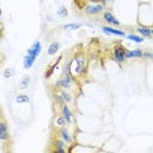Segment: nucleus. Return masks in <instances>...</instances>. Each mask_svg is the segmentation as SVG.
Returning a JSON list of instances; mask_svg holds the SVG:
<instances>
[{
  "instance_id": "f257e3e1",
  "label": "nucleus",
  "mask_w": 153,
  "mask_h": 153,
  "mask_svg": "<svg viewBox=\"0 0 153 153\" xmlns=\"http://www.w3.org/2000/svg\"><path fill=\"white\" fill-rule=\"evenodd\" d=\"M80 50L74 51V54L71 55L72 58V65H74V69H72V75L75 76L77 80H82L88 76V56H86V51L82 50V47L79 46Z\"/></svg>"
},
{
  "instance_id": "f03ea898",
  "label": "nucleus",
  "mask_w": 153,
  "mask_h": 153,
  "mask_svg": "<svg viewBox=\"0 0 153 153\" xmlns=\"http://www.w3.org/2000/svg\"><path fill=\"white\" fill-rule=\"evenodd\" d=\"M54 88L56 89H67L72 90V92L81 94V85H80V80H77L74 75H67L63 74V76H60L56 82L54 84Z\"/></svg>"
},
{
  "instance_id": "7ed1b4c3",
  "label": "nucleus",
  "mask_w": 153,
  "mask_h": 153,
  "mask_svg": "<svg viewBox=\"0 0 153 153\" xmlns=\"http://www.w3.org/2000/svg\"><path fill=\"white\" fill-rule=\"evenodd\" d=\"M81 11L88 16H98L105 11V7L101 4L100 1H85Z\"/></svg>"
},
{
  "instance_id": "20e7f679",
  "label": "nucleus",
  "mask_w": 153,
  "mask_h": 153,
  "mask_svg": "<svg viewBox=\"0 0 153 153\" xmlns=\"http://www.w3.org/2000/svg\"><path fill=\"white\" fill-rule=\"evenodd\" d=\"M113 56H114V60L117 62L119 65H122L124 63V62L127 60L126 59V50L127 48L123 46L120 42H117L115 45H114V47H113Z\"/></svg>"
},
{
  "instance_id": "39448f33",
  "label": "nucleus",
  "mask_w": 153,
  "mask_h": 153,
  "mask_svg": "<svg viewBox=\"0 0 153 153\" xmlns=\"http://www.w3.org/2000/svg\"><path fill=\"white\" fill-rule=\"evenodd\" d=\"M0 141L4 144H11L12 137H11V132L8 128V123H7L4 117H0Z\"/></svg>"
},
{
  "instance_id": "423d86ee",
  "label": "nucleus",
  "mask_w": 153,
  "mask_h": 153,
  "mask_svg": "<svg viewBox=\"0 0 153 153\" xmlns=\"http://www.w3.org/2000/svg\"><path fill=\"white\" fill-rule=\"evenodd\" d=\"M56 135L60 139H63V140L67 143L68 145H75V135L72 134V131L69 130L67 127H63V128H59L56 130Z\"/></svg>"
},
{
  "instance_id": "0eeeda50",
  "label": "nucleus",
  "mask_w": 153,
  "mask_h": 153,
  "mask_svg": "<svg viewBox=\"0 0 153 153\" xmlns=\"http://www.w3.org/2000/svg\"><path fill=\"white\" fill-rule=\"evenodd\" d=\"M55 89H56V88H55ZM56 90H58L59 94H60L63 102L67 103V105H72V103H75L77 96H80V94H77V93L72 92V90H67V89H56Z\"/></svg>"
},
{
  "instance_id": "6e6552de",
  "label": "nucleus",
  "mask_w": 153,
  "mask_h": 153,
  "mask_svg": "<svg viewBox=\"0 0 153 153\" xmlns=\"http://www.w3.org/2000/svg\"><path fill=\"white\" fill-rule=\"evenodd\" d=\"M53 147H51V151L55 152V153H65L68 152V147H67V143H65L63 139H60L56 135L54 139H53Z\"/></svg>"
},
{
  "instance_id": "1a4fd4ad",
  "label": "nucleus",
  "mask_w": 153,
  "mask_h": 153,
  "mask_svg": "<svg viewBox=\"0 0 153 153\" xmlns=\"http://www.w3.org/2000/svg\"><path fill=\"white\" fill-rule=\"evenodd\" d=\"M60 114L63 115V118L65 119V123H67V126H72V124H75L74 111L69 109V106L67 105V103H63V105L60 106Z\"/></svg>"
},
{
  "instance_id": "9d476101",
  "label": "nucleus",
  "mask_w": 153,
  "mask_h": 153,
  "mask_svg": "<svg viewBox=\"0 0 153 153\" xmlns=\"http://www.w3.org/2000/svg\"><path fill=\"white\" fill-rule=\"evenodd\" d=\"M101 15H102V19H103V21H105L106 24H109V25H111V26H115V27L120 26V21L117 19L115 15H114L110 9H105Z\"/></svg>"
},
{
  "instance_id": "9b49d317",
  "label": "nucleus",
  "mask_w": 153,
  "mask_h": 153,
  "mask_svg": "<svg viewBox=\"0 0 153 153\" xmlns=\"http://www.w3.org/2000/svg\"><path fill=\"white\" fill-rule=\"evenodd\" d=\"M102 30H103V33H106V34H109V36H117V37H126L127 34L123 32V30H120V29H115V26H102Z\"/></svg>"
},
{
  "instance_id": "f8f14e48",
  "label": "nucleus",
  "mask_w": 153,
  "mask_h": 153,
  "mask_svg": "<svg viewBox=\"0 0 153 153\" xmlns=\"http://www.w3.org/2000/svg\"><path fill=\"white\" fill-rule=\"evenodd\" d=\"M63 60V56H60V58H58L56 59V62H55L54 64H51V65H48L47 69H46V72H45V79L48 80L51 77V76L54 75V72H55V69H56L59 67V64H60V62Z\"/></svg>"
},
{
  "instance_id": "ddd939ff",
  "label": "nucleus",
  "mask_w": 153,
  "mask_h": 153,
  "mask_svg": "<svg viewBox=\"0 0 153 153\" xmlns=\"http://www.w3.org/2000/svg\"><path fill=\"white\" fill-rule=\"evenodd\" d=\"M137 33L143 38H152L153 37V27L152 26H137Z\"/></svg>"
},
{
  "instance_id": "4468645a",
  "label": "nucleus",
  "mask_w": 153,
  "mask_h": 153,
  "mask_svg": "<svg viewBox=\"0 0 153 153\" xmlns=\"http://www.w3.org/2000/svg\"><path fill=\"white\" fill-rule=\"evenodd\" d=\"M41 51H42V45H41L39 41H37V42H34L33 46L27 50V54L32 55V56H34V58H37L38 55L41 54Z\"/></svg>"
},
{
  "instance_id": "2eb2a0df",
  "label": "nucleus",
  "mask_w": 153,
  "mask_h": 153,
  "mask_svg": "<svg viewBox=\"0 0 153 153\" xmlns=\"http://www.w3.org/2000/svg\"><path fill=\"white\" fill-rule=\"evenodd\" d=\"M53 126H54L55 130H59V128H63V127H68L67 123H65V119L63 118L62 114H56V115H55V119H54Z\"/></svg>"
},
{
  "instance_id": "dca6fc26",
  "label": "nucleus",
  "mask_w": 153,
  "mask_h": 153,
  "mask_svg": "<svg viewBox=\"0 0 153 153\" xmlns=\"http://www.w3.org/2000/svg\"><path fill=\"white\" fill-rule=\"evenodd\" d=\"M143 50L141 48H135V50H126V59H141Z\"/></svg>"
},
{
  "instance_id": "f3484780",
  "label": "nucleus",
  "mask_w": 153,
  "mask_h": 153,
  "mask_svg": "<svg viewBox=\"0 0 153 153\" xmlns=\"http://www.w3.org/2000/svg\"><path fill=\"white\" fill-rule=\"evenodd\" d=\"M36 59H37V58H34V56H32V55L26 54L25 56H24V62H22L24 68H25V69L32 68V67H33V64H34V62H36Z\"/></svg>"
},
{
  "instance_id": "a211bd4d",
  "label": "nucleus",
  "mask_w": 153,
  "mask_h": 153,
  "mask_svg": "<svg viewBox=\"0 0 153 153\" xmlns=\"http://www.w3.org/2000/svg\"><path fill=\"white\" fill-rule=\"evenodd\" d=\"M60 50V43L56 42V41H54V42L50 43V46H48V50H47V54L50 55V56H53L58 53V51Z\"/></svg>"
},
{
  "instance_id": "6ab92c4d",
  "label": "nucleus",
  "mask_w": 153,
  "mask_h": 153,
  "mask_svg": "<svg viewBox=\"0 0 153 153\" xmlns=\"http://www.w3.org/2000/svg\"><path fill=\"white\" fill-rule=\"evenodd\" d=\"M126 38L132 41V42H135V43H143L144 42V38H143L141 36H136V34H128V36H126Z\"/></svg>"
},
{
  "instance_id": "aec40b11",
  "label": "nucleus",
  "mask_w": 153,
  "mask_h": 153,
  "mask_svg": "<svg viewBox=\"0 0 153 153\" xmlns=\"http://www.w3.org/2000/svg\"><path fill=\"white\" fill-rule=\"evenodd\" d=\"M16 102L17 103H29L30 102V97L27 94H19L16 97Z\"/></svg>"
},
{
  "instance_id": "412c9836",
  "label": "nucleus",
  "mask_w": 153,
  "mask_h": 153,
  "mask_svg": "<svg viewBox=\"0 0 153 153\" xmlns=\"http://www.w3.org/2000/svg\"><path fill=\"white\" fill-rule=\"evenodd\" d=\"M82 25L80 22H72V24H67V25L63 26L64 30H76V29H80Z\"/></svg>"
},
{
  "instance_id": "4be33fe9",
  "label": "nucleus",
  "mask_w": 153,
  "mask_h": 153,
  "mask_svg": "<svg viewBox=\"0 0 153 153\" xmlns=\"http://www.w3.org/2000/svg\"><path fill=\"white\" fill-rule=\"evenodd\" d=\"M16 75V71H15V68H7L4 72H3V76H4L5 79H11L13 77V76Z\"/></svg>"
},
{
  "instance_id": "5701e85b",
  "label": "nucleus",
  "mask_w": 153,
  "mask_h": 153,
  "mask_svg": "<svg viewBox=\"0 0 153 153\" xmlns=\"http://www.w3.org/2000/svg\"><path fill=\"white\" fill-rule=\"evenodd\" d=\"M58 16L60 17V19H65V17L68 16V9L65 8L64 5H62L60 8L58 9Z\"/></svg>"
},
{
  "instance_id": "b1692460",
  "label": "nucleus",
  "mask_w": 153,
  "mask_h": 153,
  "mask_svg": "<svg viewBox=\"0 0 153 153\" xmlns=\"http://www.w3.org/2000/svg\"><path fill=\"white\" fill-rule=\"evenodd\" d=\"M29 85H30V77L29 76H25L22 79V81L20 82V89H26Z\"/></svg>"
},
{
  "instance_id": "393cba45",
  "label": "nucleus",
  "mask_w": 153,
  "mask_h": 153,
  "mask_svg": "<svg viewBox=\"0 0 153 153\" xmlns=\"http://www.w3.org/2000/svg\"><path fill=\"white\" fill-rule=\"evenodd\" d=\"M114 1H115V0H100V3L105 7V9H110L111 7H113Z\"/></svg>"
},
{
  "instance_id": "a878e982",
  "label": "nucleus",
  "mask_w": 153,
  "mask_h": 153,
  "mask_svg": "<svg viewBox=\"0 0 153 153\" xmlns=\"http://www.w3.org/2000/svg\"><path fill=\"white\" fill-rule=\"evenodd\" d=\"M141 59L152 60V53H151V51H143V58H141Z\"/></svg>"
},
{
  "instance_id": "bb28decb",
  "label": "nucleus",
  "mask_w": 153,
  "mask_h": 153,
  "mask_svg": "<svg viewBox=\"0 0 153 153\" xmlns=\"http://www.w3.org/2000/svg\"><path fill=\"white\" fill-rule=\"evenodd\" d=\"M3 36V26H1V24H0V37Z\"/></svg>"
},
{
  "instance_id": "cd10ccee",
  "label": "nucleus",
  "mask_w": 153,
  "mask_h": 153,
  "mask_svg": "<svg viewBox=\"0 0 153 153\" xmlns=\"http://www.w3.org/2000/svg\"><path fill=\"white\" fill-rule=\"evenodd\" d=\"M85 1H100V0H85Z\"/></svg>"
},
{
  "instance_id": "c85d7f7f",
  "label": "nucleus",
  "mask_w": 153,
  "mask_h": 153,
  "mask_svg": "<svg viewBox=\"0 0 153 153\" xmlns=\"http://www.w3.org/2000/svg\"><path fill=\"white\" fill-rule=\"evenodd\" d=\"M1 15H3V11H1V8H0V17H1Z\"/></svg>"
},
{
  "instance_id": "c756f323",
  "label": "nucleus",
  "mask_w": 153,
  "mask_h": 153,
  "mask_svg": "<svg viewBox=\"0 0 153 153\" xmlns=\"http://www.w3.org/2000/svg\"><path fill=\"white\" fill-rule=\"evenodd\" d=\"M3 115V114H1V109H0V117H1Z\"/></svg>"
}]
</instances>
